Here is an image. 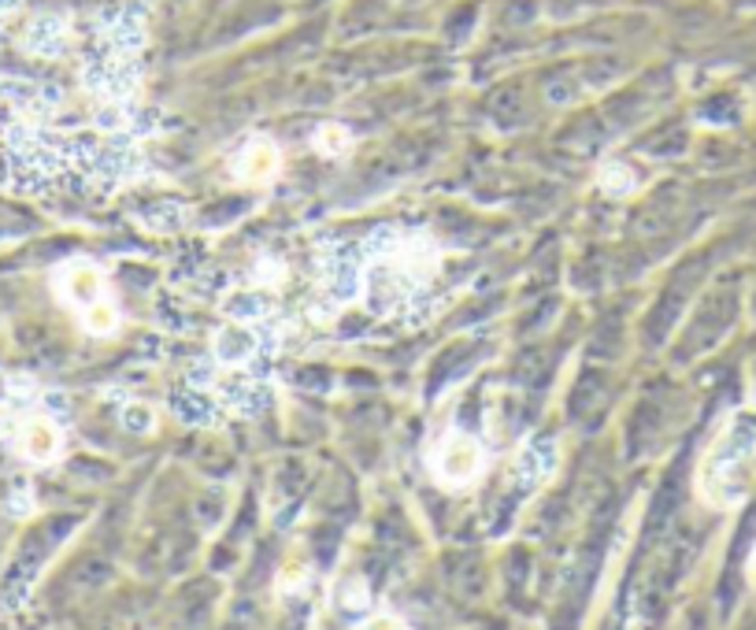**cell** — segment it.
<instances>
[{"label": "cell", "mask_w": 756, "mask_h": 630, "mask_svg": "<svg viewBox=\"0 0 756 630\" xmlns=\"http://www.w3.org/2000/svg\"><path fill=\"white\" fill-rule=\"evenodd\" d=\"M756 463V409H738L726 415L720 434L705 449L697 468V497L709 508L731 512L749 497Z\"/></svg>", "instance_id": "1"}, {"label": "cell", "mask_w": 756, "mask_h": 630, "mask_svg": "<svg viewBox=\"0 0 756 630\" xmlns=\"http://www.w3.org/2000/svg\"><path fill=\"white\" fill-rule=\"evenodd\" d=\"M482 468H486V453H482L479 438H474V434H468V431H449L438 442L434 457H431L434 479H438L445 490L471 486V482L482 474Z\"/></svg>", "instance_id": "2"}, {"label": "cell", "mask_w": 756, "mask_h": 630, "mask_svg": "<svg viewBox=\"0 0 756 630\" xmlns=\"http://www.w3.org/2000/svg\"><path fill=\"white\" fill-rule=\"evenodd\" d=\"M12 442L19 449V457L45 468V463L60 460L64 453V426L53 420V415L31 412V415H19L12 426Z\"/></svg>", "instance_id": "3"}, {"label": "cell", "mask_w": 756, "mask_h": 630, "mask_svg": "<svg viewBox=\"0 0 756 630\" xmlns=\"http://www.w3.org/2000/svg\"><path fill=\"white\" fill-rule=\"evenodd\" d=\"M56 289H60L67 305H75L82 312L93 300L108 297V278H104V271L93 260H71V264L56 271Z\"/></svg>", "instance_id": "4"}, {"label": "cell", "mask_w": 756, "mask_h": 630, "mask_svg": "<svg viewBox=\"0 0 756 630\" xmlns=\"http://www.w3.org/2000/svg\"><path fill=\"white\" fill-rule=\"evenodd\" d=\"M283 168V149L271 138H252L241 145V152L234 157V179L245 186H264Z\"/></svg>", "instance_id": "5"}, {"label": "cell", "mask_w": 756, "mask_h": 630, "mask_svg": "<svg viewBox=\"0 0 756 630\" xmlns=\"http://www.w3.org/2000/svg\"><path fill=\"white\" fill-rule=\"evenodd\" d=\"M23 45H26V53L42 56V60L64 56L67 45H71V23H67L64 15H37L23 31Z\"/></svg>", "instance_id": "6"}, {"label": "cell", "mask_w": 756, "mask_h": 630, "mask_svg": "<svg viewBox=\"0 0 756 630\" xmlns=\"http://www.w3.org/2000/svg\"><path fill=\"white\" fill-rule=\"evenodd\" d=\"M82 327L90 334L96 337H108L115 334V327H119V308L112 305V297H101V300H93L90 308H82Z\"/></svg>", "instance_id": "7"}, {"label": "cell", "mask_w": 756, "mask_h": 630, "mask_svg": "<svg viewBox=\"0 0 756 630\" xmlns=\"http://www.w3.org/2000/svg\"><path fill=\"white\" fill-rule=\"evenodd\" d=\"M312 145H316L319 152H323L327 160H342L345 152L353 149V134H348V126H342V123H323L316 130Z\"/></svg>", "instance_id": "8"}, {"label": "cell", "mask_w": 756, "mask_h": 630, "mask_svg": "<svg viewBox=\"0 0 756 630\" xmlns=\"http://www.w3.org/2000/svg\"><path fill=\"white\" fill-rule=\"evenodd\" d=\"M337 608L348 616H360L371 608V589H367V583L360 575L353 579H342V586H337Z\"/></svg>", "instance_id": "9"}, {"label": "cell", "mask_w": 756, "mask_h": 630, "mask_svg": "<svg viewBox=\"0 0 756 630\" xmlns=\"http://www.w3.org/2000/svg\"><path fill=\"white\" fill-rule=\"evenodd\" d=\"M638 179L634 171L623 168V163H608L605 171H600V190L608 193V197H627V193H634Z\"/></svg>", "instance_id": "10"}, {"label": "cell", "mask_w": 756, "mask_h": 630, "mask_svg": "<svg viewBox=\"0 0 756 630\" xmlns=\"http://www.w3.org/2000/svg\"><path fill=\"white\" fill-rule=\"evenodd\" d=\"M123 426L130 434H149L152 426H157V415H152L149 404H138V401H130V404H123Z\"/></svg>", "instance_id": "11"}, {"label": "cell", "mask_w": 756, "mask_h": 630, "mask_svg": "<svg viewBox=\"0 0 756 630\" xmlns=\"http://www.w3.org/2000/svg\"><path fill=\"white\" fill-rule=\"evenodd\" d=\"M356 630H409V627H404L397 616H371L367 623H360Z\"/></svg>", "instance_id": "12"}, {"label": "cell", "mask_w": 756, "mask_h": 630, "mask_svg": "<svg viewBox=\"0 0 756 630\" xmlns=\"http://www.w3.org/2000/svg\"><path fill=\"white\" fill-rule=\"evenodd\" d=\"M31 512V493L26 490H15V497H12V516H26Z\"/></svg>", "instance_id": "13"}, {"label": "cell", "mask_w": 756, "mask_h": 630, "mask_svg": "<svg viewBox=\"0 0 756 630\" xmlns=\"http://www.w3.org/2000/svg\"><path fill=\"white\" fill-rule=\"evenodd\" d=\"M745 575H749V586L756 589V549H753V557H749V568H745Z\"/></svg>", "instance_id": "14"}]
</instances>
